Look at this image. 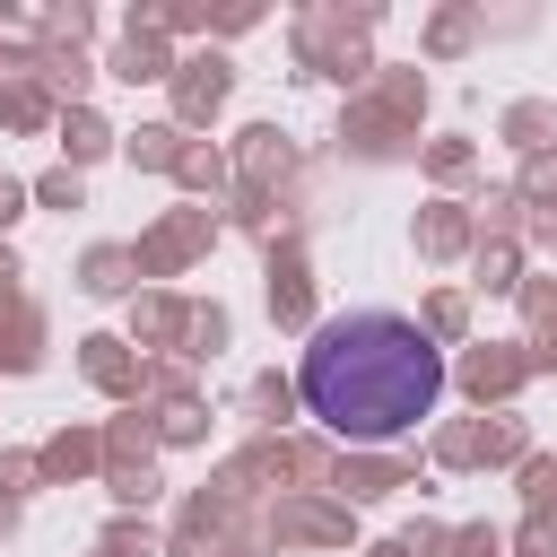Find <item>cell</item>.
I'll list each match as a JSON object with an SVG mask.
<instances>
[{
  "label": "cell",
  "instance_id": "6da1fadb",
  "mask_svg": "<svg viewBox=\"0 0 557 557\" xmlns=\"http://www.w3.org/2000/svg\"><path fill=\"white\" fill-rule=\"evenodd\" d=\"M296 392L339 444H400L444 400V348L409 313L366 305V313H339L305 339Z\"/></svg>",
  "mask_w": 557,
  "mask_h": 557
}]
</instances>
